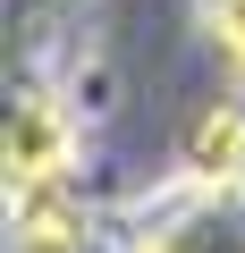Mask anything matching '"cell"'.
I'll return each instance as SVG.
<instances>
[{"instance_id": "cell-4", "label": "cell", "mask_w": 245, "mask_h": 253, "mask_svg": "<svg viewBox=\"0 0 245 253\" xmlns=\"http://www.w3.org/2000/svg\"><path fill=\"white\" fill-rule=\"evenodd\" d=\"M203 34L245 68V0H203Z\"/></svg>"}, {"instance_id": "cell-3", "label": "cell", "mask_w": 245, "mask_h": 253, "mask_svg": "<svg viewBox=\"0 0 245 253\" xmlns=\"http://www.w3.org/2000/svg\"><path fill=\"white\" fill-rule=\"evenodd\" d=\"M178 169H186V186H203V194H237V186H245V101H211V110L186 126Z\"/></svg>"}, {"instance_id": "cell-2", "label": "cell", "mask_w": 245, "mask_h": 253, "mask_svg": "<svg viewBox=\"0 0 245 253\" xmlns=\"http://www.w3.org/2000/svg\"><path fill=\"white\" fill-rule=\"evenodd\" d=\"M9 228H17V253H85V203L68 177H43V186H9Z\"/></svg>"}, {"instance_id": "cell-1", "label": "cell", "mask_w": 245, "mask_h": 253, "mask_svg": "<svg viewBox=\"0 0 245 253\" xmlns=\"http://www.w3.org/2000/svg\"><path fill=\"white\" fill-rule=\"evenodd\" d=\"M76 161V126L51 93H26L9 110V186H43V177H68Z\"/></svg>"}]
</instances>
